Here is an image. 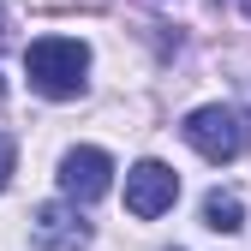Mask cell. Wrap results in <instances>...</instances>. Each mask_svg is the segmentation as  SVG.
<instances>
[{
    "label": "cell",
    "mask_w": 251,
    "mask_h": 251,
    "mask_svg": "<svg viewBox=\"0 0 251 251\" xmlns=\"http://www.w3.org/2000/svg\"><path fill=\"white\" fill-rule=\"evenodd\" d=\"M84 66H90V48H84L78 36H42V42H30V48H24L30 90H42L48 102H66V96H78Z\"/></svg>",
    "instance_id": "6da1fadb"
},
{
    "label": "cell",
    "mask_w": 251,
    "mask_h": 251,
    "mask_svg": "<svg viewBox=\"0 0 251 251\" xmlns=\"http://www.w3.org/2000/svg\"><path fill=\"white\" fill-rule=\"evenodd\" d=\"M185 144H192L203 162H233V155L245 150V120L233 114V108H222V102H209V108H192L185 114Z\"/></svg>",
    "instance_id": "7a4b0ae2"
},
{
    "label": "cell",
    "mask_w": 251,
    "mask_h": 251,
    "mask_svg": "<svg viewBox=\"0 0 251 251\" xmlns=\"http://www.w3.org/2000/svg\"><path fill=\"white\" fill-rule=\"evenodd\" d=\"M179 198V174L168 162H138L126 174V209L138 215V222H155V215H168Z\"/></svg>",
    "instance_id": "3957f363"
},
{
    "label": "cell",
    "mask_w": 251,
    "mask_h": 251,
    "mask_svg": "<svg viewBox=\"0 0 251 251\" xmlns=\"http://www.w3.org/2000/svg\"><path fill=\"white\" fill-rule=\"evenodd\" d=\"M108 185H114V162H108V150H96V144L66 150V162H60V192H66L72 203H96Z\"/></svg>",
    "instance_id": "277c9868"
},
{
    "label": "cell",
    "mask_w": 251,
    "mask_h": 251,
    "mask_svg": "<svg viewBox=\"0 0 251 251\" xmlns=\"http://www.w3.org/2000/svg\"><path fill=\"white\" fill-rule=\"evenodd\" d=\"M30 245H36V251H84V245H90V227H84L78 209L42 203L36 215H30Z\"/></svg>",
    "instance_id": "5b68a950"
},
{
    "label": "cell",
    "mask_w": 251,
    "mask_h": 251,
    "mask_svg": "<svg viewBox=\"0 0 251 251\" xmlns=\"http://www.w3.org/2000/svg\"><path fill=\"white\" fill-rule=\"evenodd\" d=\"M239 198L233 192H209L203 198V227H215V233H239Z\"/></svg>",
    "instance_id": "8992f818"
},
{
    "label": "cell",
    "mask_w": 251,
    "mask_h": 251,
    "mask_svg": "<svg viewBox=\"0 0 251 251\" xmlns=\"http://www.w3.org/2000/svg\"><path fill=\"white\" fill-rule=\"evenodd\" d=\"M12 162H18V144L0 132V192H6V179H12Z\"/></svg>",
    "instance_id": "52a82bcc"
},
{
    "label": "cell",
    "mask_w": 251,
    "mask_h": 251,
    "mask_svg": "<svg viewBox=\"0 0 251 251\" xmlns=\"http://www.w3.org/2000/svg\"><path fill=\"white\" fill-rule=\"evenodd\" d=\"M0 102H6V78H0Z\"/></svg>",
    "instance_id": "ba28073f"
}]
</instances>
